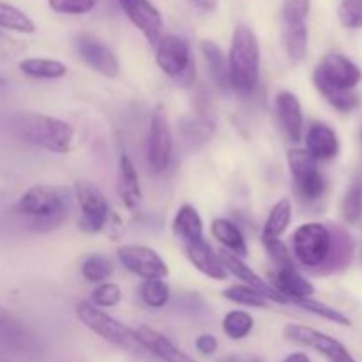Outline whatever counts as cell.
Here are the masks:
<instances>
[{
    "label": "cell",
    "instance_id": "6da1fadb",
    "mask_svg": "<svg viewBox=\"0 0 362 362\" xmlns=\"http://www.w3.org/2000/svg\"><path fill=\"white\" fill-rule=\"evenodd\" d=\"M362 73L359 66L341 53H329L313 73V83L325 101L343 113L354 112L359 106V98L354 88L359 85Z\"/></svg>",
    "mask_w": 362,
    "mask_h": 362
},
{
    "label": "cell",
    "instance_id": "7a4b0ae2",
    "mask_svg": "<svg viewBox=\"0 0 362 362\" xmlns=\"http://www.w3.org/2000/svg\"><path fill=\"white\" fill-rule=\"evenodd\" d=\"M71 209V193L64 186L41 184L25 191L16 204L18 214L28 221L35 233H48L66 223Z\"/></svg>",
    "mask_w": 362,
    "mask_h": 362
},
{
    "label": "cell",
    "instance_id": "3957f363",
    "mask_svg": "<svg viewBox=\"0 0 362 362\" xmlns=\"http://www.w3.org/2000/svg\"><path fill=\"white\" fill-rule=\"evenodd\" d=\"M230 83L240 95L253 94L260 80V45L246 25H237L228 55Z\"/></svg>",
    "mask_w": 362,
    "mask_h": 362
},
{
    "label": "cell",
    "instance_id": "277c9868",
    "mask_svg": "<svg viewBox=\"0 0 362 362\" xmlns=\"http://www.w3.org/2000/svg\"><path fill=\"white\" fill-rule=\"evenodd\" d=\"M13 131L20 140L57 154H67L74 145L73 126L48 115L25 113L16 117Z\"/></svg>",
    "mask_w": 362,
    "mask_h": 362
},
{
    "label": "cell",
    "instance_id": "5b68a950",
    "mask_svg": "<svg viewBox=\"0 0 362 362\" xmlns=\"http://www.w3.org/2000/svg\"><path fill=\"white\" fill-rule=\"evenodd\" d=\"M76 317L80 318L81 324H83L85 327L90 329L94 334L101 336L105 341L112 343L117 349H122L131 354L147 352V350L144 349V345L140 343V339L136 338L133 329L124 325L122 322H119L117 318L110 317V315L105 313L103 310H98L94 304L85 303V300L78 303Z\"/></svg>",
    "mask_w": 362,
    "mask_h": 362
},
{
    "label": "cell",
    "instance_id": "8992f818",
    "mask_svg": "<svg viewBox=\"0 0 362 362\" xmlns=\"http://www.w3.org/2000/svg\"><path fill=\"white\" fill-rule=\"evenodd\" d=\"M311 0H283L281 23L285 49L293 62H300L308 53V16Z\"/></svg>",
    "mask_w": 362,
    "mask_h": 362
},
{
    "label": "cell",
    "instance_id": "52a82bcc",
    "mask_svg": "<svg viewBox=\"0 0 362 362\" xmlns=\"http://www.w3.org/2000/svg\"><path fill=\"white\" fill-rule=\"evenodd\" d=\"M156 60L163 73L177 83L189 85L194 78V62L189 42L179 35H165L156 46Z\"/></svg>",
    "mask_w": 362,
    "mask_h": 362
},
{
    "label": "cell",
    "instance_id": "ba28073f",
    "mask_svg": "<svg viewBox=\"0 0 362 362\" xmlns=\"http://www.w3.org/2000/svg\"><path fill=\"white\" fill-rule=\"evenodd\" d=\"M293 255L306 269L317 271L327 258L331 247V232L322 223H304L292 237Z\"/></svg>",
    "mask_w": 362,
    "mask_h": 362
},
{
    "label": "cell",
    "instance_id": "9c48e42d",
    "mask_svg": "<svg viewBox=\"0 0 362 362\" xmlns=\"http://www.w3.org/2000/svg\"><path fill=\"white\" fill-rule=\"evenodd\" d=\"M288 166L296 191L303 200L315 202L325 193V179L318 170V161L306 148H292L288 152Z\"/></svg>",
    "mask_w": 362,
    "mask_h": 362
},
{
    "label": "cell",
    "instance_id": "30bf717a",
    "mask_svg": "<svg viewBox=\"0 0 362 362\" xmlns=\"http://www.w3.org/2000/svg\"><path fill=\"white\" fill-rule=\"evenodd\" d=\"M173 154V138L170 129L168 117H166L165 106L158 105L152 112L151 127L147 136V163L148 168L154 173L166 172L172 163Z\"/></svg>",
    "mask_w": 362,
    "mask_h": 362
},
{
    "label": "cell",
    "instance_id": "8fae6325",
    "mask_svg": "<svg viewBox=\"0 0 362 362\" xmlns=\"http://www.w3.org/2000/svg\"><path fill=\"white\" fill-rule=\"evenodd\" d=\"M78 205H80L81 218L80 228L85 233H99L110 219V205L106 197L90 180H78L74 184Z\"/></svg>",
    "mask_w": 362,
    "mask_h": 362
},
{
    "label": "cell",
    "instance_id": "7c38bea8",
    "mask_svg": "<svg viewBox=\"0 0 362 362\" xmlns=\"http://www.w3.org/2000/svg\"><path fill=\"white\" fill-rule=\"evenodd\" d=\"M283 336L288 341L296 343V345L317 350L318 354H322L325 359H329L331 362H356L352 354L346 350V346L343 343L331 338V336L324 334V332L317 331V329H311L299 324H288L283 329Z\"/></svg>",
    "mask_w": 362,
    "mask_h": 362
},
{
    "label": "cell",
    "instance_id": "4fadbf2b",
    "mask_svg": "<svg viewBox=\"0 0 362 362\" xmlns=\"http://www.w3.org/2000/svg\"><path fill=\"white\" fill-rule=\"evenodd\" d=\"M117 257L127 271L144 279H165L168 276V265L152 247L126 244L117 250Z\"/></svg>",
    "mask_w": 362,
    "mask_h": 362
},
{
    "label": "cell",
    "instance_id": "5bb4252c",
    "mask_svg": "<svg viewBox=\"0 0 362 362\" xmlns=\"http://www.w3.org/2000/svg\"><path fill=\"white\" fill-rule=\"evenodd\" d=\"M78 57L95 73L106 78H115L120 73V64L115 53L92 34H78L74 37Z\"/></svg>",
    "mask_w": 362,
    "mask_h": 362
},
{
    "label": "cell",
    "instance_id": "9a60e30c",
    "mask_svg": "<svg viewBox=\"0 0 362 362\" xmlns=\"http://www.w3.org/2000/svg\"><path fill=\"white\" fill-rule=\"evenodd\" d=\"M124 14L145 35L152 46L163 37V16L151 0H119Z\"/></svg>",
    "mask_w": 362,
    "mask_h": 362
},
{
    "label": "cell",
    "instance_id": "2e32d148",
    "mask_svg": "<svg viewBox=\"0 0 362 362\" xmlns=\"http://www.w3.org/2000/svg\"><path fill=\"white\" fill-rule=\"evenodd\" d=\"M331 232V247L324 264L317 269V274H336L345 271L354 257V240L345 228L338 225L329 226Z\"/></svg>",
    "mask_w": 362,
    "mask_h": 362
},
{
    "label": "cell",
    "instance_id": "e0dca14e",
    "mask_svg": "<svg viewBox=\"0 0 362 362\" xmlns=\"http://www.w3.org/2000/svg\"><path fill=\"white\" fill-rule=\"evenodd\" d=\"M271 286L286 300L297 304L303 299H310L315 293V286L297 271V267L276 269L271 276Z\"/></svg>",
    "mask_w": 362,
    "mask_h": 362
},
{
    "label": "cell",
    "instance_id": "ac0fdd59",
    "mask_svg": "<svg viewBox=\"0 0 362 362\" xmlns=\"http://www.w3.org/2000/svg\"><path fill=\"white\" fill-rule=\"evenodd\" d=\"M134 334H136V338L140 339V343L148 354H152V356H156L163 362H198L193 357L187 356L186 352L177 349L170 339H166L156 329L140 325L138 329H134Z\"/></svg>",
    "mask_w": 362,
    "mask_h": 362
},
{
    "label": "cell",
    "instance_id": "d6986e66",
    "mask_svg": "<svg viewBox=\"0 0 362 362\" xmlns=\"http://www.w3.org/2000/svg\"><path fill=\"white\" fill-rule=\"evenodd\" d=\"M184 246H186L189 262L202 274L209 276L212 279H218V281H225L228 278V272H226L221 257L214 253V250L211 247V244H207V240L200 239L194 240V243L184 244Z\"/></svg>",
    "mask_w": 362,
    "mask_h": 362
},
{
    "label": "cell",
    "instance_id": "ffe728a7",
    "mask_svg": "<svg viewBox=\"0 0 362 362\" xmlns=\"http://www.w3.org/2000/svg\"><path fill=\"white\" fill-rule=\"evenodd\" d=\"M276 108H278L279 124H281L288 140L293 144L300 141L304 131V115L297 95L292 92H281L276 99Z\"/></svg>",
    "mask_w": 362,
    "mask_h": 362
},
{
    "label": "cell",
    "instance_id": "44dd1931",
    "mask_svg": "<svg viewBox=\"0 0 362 362\" xmlns=\"http://www.w3.org/2000/svg\"><path fill=\"white\" fill-rule=\"evenodd\" d=\"M219 257H221L223 264H225L226 272H230V274L235 276L237 279L244 281V285L251 286V288H255V290H258L260 293H264V296L267 297V300L271 299V300H276V303L286 304V300L283 299V297L279 296V293L276 292V290L272 288L269 283H265L264 279H262L260 276L253 271V269L247 267V265L244 264L243 258H239L237 255L230 253V251H223Z\"/></svg>",
    "mask_w": 362,
    "mask_h": 362
},
{
    "label": "cell",
    "instance_id": "7402d4cb",
    "mask_svg": "<svg viewBox=\"0 0 362 362\" xmlns=\"http://www.w3.org/2000/svg\"><path fill=\"white\" fill-rule=\"evenodd\" d=\"M306 151L313 156L317 161H327L334 159L339 154L338 134L332 127L324 122H315L308 129L306 134Z\"/></svg>",
    "mask_w": 362,
    "mask_h": 362
},
{
    "label": "cell",
    "instance_id": "603a6c76",
    "mask_svg": "<svg viewBox=\"0 0 362 362\" xmlns=\"http://www.w3.org/2000/svg\"><path fill=\"white\" fill-rule=\"evenodd\" d=\"M119 194L120 200L124 202L127 209H136L140 204L141 189H140V180H138L136 168H134L133 161L129 156L122 154L119 161Z\"/></svg>",
    "mask_w": 362,
    "mask_h": 362
},
{
    "label": "cell",
    "instance_id": "cb8c5ba5",
    "mask_svg": "<svg viewBox=\"0 0 362 362\" xmlns=\"http://www.w3.org/2000/svg\"><path fill=\"white\" fill-rule=\"evenodd\" d=\"M202 53L205 57V62H207L209 74H211L212 81L221 90H232L228 59L225 57L223 49L214 41H204L202 42Z\"/></svg>",
    "mask_w": 362,
    "mask_h": 362
},
{
    "label": "cell",
    "instance_id": "d4e9b609",
    "mask_svg": "<svg viewBox=\"0 0 362 362\" xmlns=\"http://www.w3.org/2000/svg\"><path fill=\"white\" fill-rule=\"evenodd\" d=\"M173 232L184 240V244L204 239V223L197 209L191 205H182L173 219Z\"/></svg>",
    "mask_w": 362,
    "mask_h": 362
},
{
    "label": "cell",
    "instance_id": "484cf974",
    "mask_svg": "<svg viewBox=\"0 0 362 362\" xmlns=\"http://www.w3.org/2000/svg\"><path fill=\"white\" fill-rule=\"evenodd\" d=\"M211 232L226 250H230V253L237 255L239 258L246 257L247 255V244L244 239L243 232L237 228L235 223L228 221V219H214L211 226Z\"/></svg>",
    "mask_w": 362,
    "mask_h": 362
},
{
    "label": "cell",
    "instance_id": "4316f807",
    "mask_svg": "<svg viewBox=\"0 0 362 362\" xmlns=\"http://www.w3.org/2000/svg\"><path fill=\"white\" fill-rule=\"evenodd\" d=\"M21 73L35 80H57L66 76L67 67L55 59H25L20 62Z\"/></svg>",
    "mask_w": 362,
    "mask_h": 362
},
{
    "label": "cell",
    "instance_id": "83f0119b",
    "mask_svg": "<svg viewBox=\"0 0 362 362\" xmlns=\"http://www.w3.org/2000/svg\"><path fill=\"white\" fill-rule=\"evenodd\" d=\"M290 221H292V202L288 198H281L272 207L271 214L265 221L262 239H279L286 232Z\"/></svg>",
    "mask_w": 362,
    "mask_h": 362
},
{
    "label": "cell",
    "instance_id": "f1b7e54d",
    "mask_svg": "<svg viewBox=\"0 0 362 362\" xmlns=\"http://www.w3.org/2000/svg\"><path fill=\"white\" fill-rule=\"evenodd\" d=\"M0 27L7 28V30L21 32V34H32L35 30L34 21L23 11L4 2V0H0Z\"/></svg>",
    "mask_w": 362,
    "mask_h": 362
},
{
    "label": "cell",
    "instance_id": "f546056e",
    "mask_svg": "<svg viewBox=\"0 0 362 362\" xmlns=\"http://www.w3.org/2000/svg\"><path fill=\"white\" fill-rule=\"evenodd\" d=\"M0 343H4L9 349H21L25 345V331L20 322L0 306Z\"/></svg>",
    "mask_w": 362,
    "mask_h": 362
},
{
    "label": "cell",
    "instance_id": "4dcf8cb0",
    "mask_svg": "<svg viewBox=\"0 0 362 362\" xmlns=\"http://www.w3.org/2000/svg\"><path fill=\"white\" fill-rule=\"evenodd\" d=\"M113 274V264L105 255H90L81 264V276L88 283H103Z\"/></svg>",
    "mask_w": 362,
    "mask_h": 362
},
{
    "label": "cell",
    "instance_id": "1f68e13d",
    "mask_svg": "<svg viewBox=\"0 0 362 362\" xmlns=\"http://www.w3.org/2000/svg\"><path fill=\"white\" fill-rule=\"evenodd\" d=\"M255 327V322L246 311H230L223 320V332L230 339H244Z\"/></svg>",
    "mask_w": 362,
    "mask_h": 362
},
{
    "label": "cell",
    "instance_id": "d6a6232c",
    "mask_svg": "<svg viewBox=\"0 0 362 362\" xmlns=\"http://www.w3.org/2000/svg\"><path fill=\"white\" fill-rule=\"evenodd\" d=\"M140 296L147 306L159 310L168 303L170 288L163 279H145L140 286Z\"/></svg>",
    "mask_w": 362,
    "mask_h": 362
},
{
    "label": "cell",
    "instance_id": "836d02e7",
    "mask_svg": "<svg viewBox=\"0 0 362 362\" xmlns=\"http://www.w3.org/2000/svg\"><path fill=\"white\" fill-rule=\"evenodd\" d=\"M223 296L232 303L240 304L247 308H265L267 306V297L260 293L258 290L251 288L247 285H233L223 292Z\"/></svg>",
    "mask_w": 362,
    "mask_h": 362
},
{
    "label": "cell",
    "instance_id": "e575fe53",
    "mask_svg": "<svg viewBox=\"0 0 362 362\" xmlns=\"http://www.w3.org/2000/svg\"><path fill=\"white\" fill-rule=\"evenodd\" d=\"M341 214L346 223L359 221L362 216V179H356L346 191L341 204Z\"/></svg>",
    "mask_w": 362,
    "mask_h": 362
},
{
    "label": "cell",
    "instance_id": "d590c367",
    "mask_svg": "<svg viewBox=\"0 0 362 362\" xmlns=\"http://www.w3.org/2000/svg\"><path fill=\"white\" fill-rule=\"evenodd\" d=\"M297 306H300V308H303V310L310 311V313L318 315V317L325 318V320L334 322V324L345 325V327H350V325H352L350 318L345 317V315H343L341 311L334 310V308L327 306V304H324V303H318V300H313V299H311V297H310V299L299 300V303H297Z\"/></svg>",
    "mask_w": 362,
    "mask_h": 362
},
{
    "label": "cell",
    "instance_id": "8d00e7d4",
    "mask_svg": "<svg viewBox=\"0 0 362 362\" xmlns=\"http://www.w3.org/2000/svg\"><path fill=\"white\" fill-rule=\"evenodd\" d=\"M338 18L345 28H362V0H339Z\"/></svg>",
    "mask_w": 362,
    "mask_h": 362
},
{
    "label": "cell",
    "instance_id": "74e56055",
    "mask_svg": "<svg viewBox=\"0 0 362 362\" xmlns=\"http://www.w3.org/2000/svg\"><path fill=\"white\" fill-rule=\"evenodd\" d=\"M262 243H264L265 250H267L269 257H271L276 269L296 267L292 253H290L288 247L285 246V243L281 239H262Z\"/></svg>",
    "mask_w": 362,
    "mask_h": 362
},
{
    "label": "cell",
    "instance_id": "f35d334b",
    "mask_svg": "<svg viewBox=\"0 0 362 362\" xmlns=\"http://www.w3.org/2000/svg\"><path fill=\"white\" fill-rule=\"evenodd\" d=\"M49 9L59 14H87L98 6V0H48Z\"/></svg>",
    "mask_w": 362,
    "mask_h": 362
},
{
    "label": "cell",
    "instance_id": "ab89813d",
    "mask_svg": "<svg viewBox=\"0 0 362 362\" xmlns=\"http://www.w3.org/2000/svg\"><path fill=\"white\" fill-rule=\"evenodd\" d=\"M92 299L98 308H113L122 300V290L115 283H101L92 292Z\"/></svg>",
    "mask_w": 362,
    "mask_h": 362
},
{
    "label": "cell",
    "instance_id": "60d3db41",
    "mask_svg": "<svg viewBox=\"0 0 362 362\" xmlns=\"http://www.w3.org/2000/svg\"><path fill=\"white\" fill-rule=\"evenodd\" d=\"M182 129L186 141H191L194 145L197 141H200V144L207 141L214 127H212V122H209L207 119H191L189 124H184Z\"/></svg>",
    "mask_w": 362,
    "mask_h": 362
},
{
    "label": "cell",
    "instance_id": "b9f144b4",
    "mask_svg": "<svg viewBox=\"0 0 362 362\" xmlns=\"http://www.w3.org/2000/svg\"><path fill=\"white\" fill-rule=\"evenodd\" d=\"M194 346H197V350L202 356H212L218 350V339L212 334H202L194 341Z\"/></svg>",
    "mask_w": 362,
    "mask_h": 362
},
{
    "label": "cell",
    "instance_id": "7bdbcfd3",
    "mask_svg": "<svg viewBox=\"0 0 362 362\" xmlns=\"http://www.w3.org/2000/svg\"><path fill=\"white\" fill-rule=\"evenodd\" d=\"M194 7L205 11V13H212V11L218 9L219 0H189Z\"/></svg>",
    "mask_w": 362,
    "mask_h": 362
},
{
    "label": "cell",
    "instance_id": "ee69618b",
    "mask_svg": "<svg viewBox=\"0 0 362 362\" xmlns=\"http://www.w3.org/2000/svg\"><path fill=\"white\" fill-rule=\"evenodd\" d=\"M285 362H311V361L306 354L296 352V354H290V356L285 359Z\"/></svg>",
    "mask_w": 362,
    "mask_h": 362
},
{
    "label": "cell",
    "instance_id": "f6af8a7d",
    "mask_svg": "<svg viewBox=\"0 0 362 362\" xmlns=\"http://www.w3.org/2000/svg\"><path fill=\"white\" fill-rule=\"evenodd\" d=\"M218 362H244V361L239 359V357H225V359H221Z\"/></svg>",
    "mask_w": 362,
    "mask_h": 362
},
{
    "label": "cell",
    "instance_id": "bcb514c9",
    "mask_svg": "<svg viewBox=\"0 0 362 362\" xmlns=\"http://www.w3.org/2000/svg\"><path fill=\"white\" fill-rule=\"evenodd\" d=\"M361 140H362V131H361Z\"/></svg>",
    "mask_w": 362,
    "mask_h": 362
}]
</instances>
